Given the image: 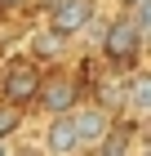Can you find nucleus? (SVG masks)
<instances>
[{
  "instance_id": "obj_1",
  "label": "nucleus",
  "mask_w": 151,
  "mask_h": 156,
  "mask_svg": "<svg viewBox=\"0 0 151 156\" xmlns=\"http://www.w3.org/2000/svg\"><path fill=\"white\" fill-rule=\"evenodd\" d=\"M0 94H5V107H22L31 98H40V72L36 62H9V72L0 76Z\"/></svg>"
},
{
  "instance_id": "obj_2",
  "label": "nucleus",
  "mask_w": 151,
  "mask_h": 156,
  "mask_svg": "<svg viewBox=\"0 0 151 156\" xmlns=\"http://www.w3.org/2000/svg\"><path fill=\"white\" fill-rule=\"evenodd\" d=\"M102 54L111 62H133L142 54V31L129 18H116V23L107 27V36H102Z\"/></svg>"
},
{
  "instance_id": "obj_3",
  "label": "nucleus",
  "mask_w": 151,
  "mask_h": 156,
  "mask_svg": "<svg viewBox=\"0 0 151 156\" xmlns=\"http://www.w3.org/2000/svg\"><path fill=\"white\" fill-rule=\"evenodd\" d=\"M93 23V0H58L49 9V31L53 36H76Z\"/></svg>"
},
{
  "instance_id": "obj_4",
  "label": "nucleus",
  "mask_w": 151,
  "mask_h": 156,
  "mask_svg": "<svg viewBox=\"0 0 151 156\" xmlns=\"http://www.w3.org/2000/svg\"><path fill=\"white\" fill-rule=\"evenodd\" d=\"M40 103H45L53 116H71V107L80 103V85L71 76H53V80H40Z\"/></svg>"
},
{
  "instance_id": "obj_5",
  "label": "nucleus",
  "mask_w": 151,
  "mask_h": 156,
  "mask_svg": "<svg viewBox=\"0 0 151 156\" xmlns=\"http://www.w3.org/2000/svg\"><path fill=\"white\" fill-rule=\"evenodd\" d=\"M76 125V143H102L107 134H111V120H107V107H84L80 116H71Z\"/></svg>"
},
{
  "instance_id": "obj_6",
  "label": "nucleus",
  "mask_w": 151,
  "mask_h": 156,
  "mask_svg": "<svg viewBox=\"0 0 151 156\" xmlns=\"http://www.w3.org/2000/svg\"><path fill=\"white\" fill-rule=\"evenodd\" d=\"M76 125H71V116H53V125H49V152L53 156H71L76 152Z\"/></svg>"
},
{
  "instance_id": "obj_7",
  "label": "nucleus",
  "mask_w": 151,
  "mask_h": 156,
  "mask_svg": "<svg viewBox=\"0 0 151 156\" xmlns=\"http://www.w3.org/2000/svg\"><path fill=\"white\" fill-rule=\"evenodd\" d=\"M129 134H133L129 125H125V129H116V134H107L102 147H98V156H125V152H129Z\"/></svg>"
},
{
  "instance_id": "obj_8",
  "label": "nucleus",
  "mask_w": 151,
  "mask_h": 156,
  "mask_svg": "<svg viewBox=\"0 0 151 156\" xmlns=\"http://www.w3.org/2000/svg\"><path fill=\"white\" fill-rule=\"evenodd\" d=\"M129 103H133L138 112H147V107H151V80H147V76H138V80L129 85Z\"/></svg>"
},
{
  "instance_id": "obj_9",
  "label": "nucleus",
  "mask_w": 151,
  "mask_h": 156,
  "mask_svg": "<svg viewBox=\"0 0 151 156\" xmlns=\"http://www.w3.org/2000/svg\"><path fill=\"white\" fill-rule=\"evenodd\" d=\"M18 120H22V116H18V112H13V107H5V103H0V143H5V138H9V134L18 129Z\"/></svg>"
},
{
  "instance_id": "obj_10",
  "label": "nucleus",
  "mask_w": 151,
  "mask_h": 156,
  "mask_svg": "<svg viewBox=\"0 0 151 156\" xmlns=\"http://www.w3.org/2000/svg\"><path fill=\"white\" fill-rule=\"evenodd\" d=\"M58 49H62V36H53V31H49V36H40V40H36V54H40V58H53Z\"/></svg>"
},
{
  "instance_id": "obj_11",
  "label": "nucleus",
  "mask_w": 151,
  "mask_h": 156,
  "mask_svg": "<svg viewBox=\"0 0 151 156\" xmlns=\"http://www.w3.org/2000/svg\"><path fill=\"white\" fill-rule=\"evenodd\" d=\"M129 5H133V9H142V5H151V0H129Z\"/></svg>"
},
{
  "instance_id": "obj_12",
  "label": "nucleus",
  "mask_w": 151,
  "mask_h": 156,
  "mask_svg": "<svg viewBox=\"0 0 151 156\" xmlns=\"http://www.w3.org/2000/svg\"><path fill=\"white\" fill-rule=\"evenodd\" d=\"M0 5H13V0H0Z\"/></svg>"
},
{
  "instance_id": "obj_13",
  "label": "nucleus",
  "mask_w": 151,
  "mask_h": 156,
  "mask_svg": "<svg viewBox=\"0 0 151 156\" xmlns=\"http://www.w3.org/2000/svg\"><path fill=\"white\" fill-rule=\"evenodd\" d=\"M0 156H5V143H0Z\"/></svg>"
}]
</instances>
